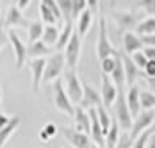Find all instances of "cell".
I'll return each mask as SVG.
<instances>
[{"instance_id":"1","label":"cell","mask_w":155,"mask_h":148,"mask_svg":"<svg viewBox=\"0 0 155 148\" xmlns=\"http://www.w3.org/2000/svg\"><path fill=\"white\" fill-rule=\"evenodd\" d=\"M94 52H96V57L100 61L118 54V50L112 46V43H110V39H109V36H107V22H105V18L98 20V41H96Z\"/></svg>"},{"instance_id":"2","label":"cell","mask_w":155,"mask_h":148,"mask_svg":"<svg viewBox=\"0 0 155 148\" xmlns=\"http://www.w3.org/2000/svg\"><path fill=\"white\" fill-rule=\"evenodd\" d=\"M54 105H55V109L57 111H61L62 114H66V116H75V105L71 102V98L68 96V93H66V88H64V84H62L61 79H57L55 82H54Z\"/></svg>"},{"instance_id":"3","label":"cell","mask_w":155,"mask_h":148,"mask_svg":"<svg viewBox=\"0 0 155 148\" xmlns=\"http://www.w3.org/2000/svg\"><path fill=\"white\" fill-rule=\"evenodd\" d=\"M64 70H66V59H64V54L55 52L54 56H50V57L47 59L43 82H55V80L61 77V73H64Z\"/></svg>"},{"instance_id":"4","label":"cell","mask_w":155,"mask_h":148,"mask_svg":"<svg viewBox=\"0 0 155 148\" xmlns=\"http://www.w3.org/2000/svg\"><path fill=\"white\" fill-rule=\"evenodd\" d=\"M64 88H66V93H68V96L71 98L73 104H80L82 102L84 88H82V84L78 80L75 70H70V68L64 70Z\"/></svg>"},{"instance_id":"5","label":"cell","mask_w":155,"mask_h":148,"mask_svg":"<svg viewBox=\"0 0 155 148\" xmlns=\"http://www.w3.org/2000/svg\"><path fill=\"white\" fill-rule=\"evenodd\" d=\"M114 111H116V119H118L120 127H121L123 130H128V132H130V129H132V125H134V116H132V113H130V109H128L125 93H118V100H116V104H114Z\"/></svg>"},{"instance_id":"6","label":"cell","mask_w":155,"mask_h":148,"mask_svg":"<svg viewBox=\"0 0 155 148\" xmlns=\"http://www.w3.org/2000/svg\"><path fill=\"white\" fill-rule=\"evenodd\" d=\"M80 52H82V38L78 32H73L71 39L68 46L64 48V59H66V68L70 70H77L78 59H80Z\"/></svg>"},{"instance_id":"7","label":"cell","mask_w":155,"mask_h":148,"mask_svg":"<svg viewBox=\"0 0 155 148\" xmlns=\"http://www.w3.org/2000/svg\"><path fill=\"white\" fill-rule=\"evenodd\" d=\"M61 134L73 148H93V139L89 134L78 132L77 129H68V127H62Z\"/></svg>"},{"instance_id":"8","label":"cell","mask_w":155,"mask_h":148,"mask_svg":"<svg viewBox=\"0 0 155 148\" xmlns=\"http://www.w3.org/2000/svg\"><path fill=\"white\" fill-rule=\"evenodd\" d=\"M4 23H5L7 29H13V27L29 29V27H31V22L23 16L21 9H20L18 5H15V4H11V7L7 9V15H5V18H4Z\"/></svg>"},{"instance_id":"9","label":"cell","mask_w":155,"mask_h":148,"mask_svg":"<svg viewBox=\"0 0 155 148\" xmlns=\"http://www.w3.org/2000/svg\"><path fill=\"white\" fill-rule=\"evenodd\" d=\"M7 36H9V43H11V48L15 50V57H16V68L20 70V68H23V64H25V61H27V46L25 43L18 38V34H16L13 29L7 30Z\"/></svg>"},{"instance_id":"10","label":"cell","mask_w":155,"mask_h":148,"mask_svg":"<svg viewBox=\"0 0 155 148\" xmlns=\"http://www.w3.org/2000/svg\"><path fill=\"white\" fill-rule=\"evenodd\" d=\"M100 95H102L104 107L109 109L112 104H116V100H118V88L112 82L110 75H105V73L102 75V91H100Z\"/></svg>"},{"instance_id":"11","label":"cell","mask_w":155,"mask_h":148,"mask_svg":"<svg viewBox=\"0 0 155 148\" xmlns=\"http://www.w3.org/2000/svg\"><path fill=\"white\" fill-rule=\"evenodd\" d=\"M153 119H155V113L153 111H144V113H141L139 116L134 119V125H132V129H130V132H128L130 134V137L136 141L144 130H148V127L153 123Z\"/></svg>"},{"instance_id":"12","label":"cell","mask_w":155,"mask_h":148,"mask_svg":"<svg viewBox=\"0 0 155 148\" xmlns=\"http://www.w3.org/2000/svg\"><path fill=\"white\" fill-rule=\"evenodd\" d=\"M112 18H114L120 32H130V29L139 25L137 23V15L132 13V11H116L112 15Z\"/></svg>"},{"instance_id":"13","label":"cell","mask_w":155,"mask_h":148,"mask_svg":"<svg viewBox=\"0 0 155 148\" xmlns=\"http://www.w3.org/2000/svg\"><path fill=\"white\" fill-rule=\"evenodd\" d=\"M27 66L31 68V73H32V89H34V93H38L39 91V84L43 82V77H45L47 59L45 57L31 59V61H27Z\"/></svg>"},{"instance_id":"14","label":"cell","mask_w":155,"mask_h":148,"mask_svg":"<svg viewBox=\"0 0 155 148\" xmlns=\"http://www.w3.org/2000/svg\"><path fill=\"white\" fill-rule=\"evenodd\" d=\"M82 88H84V96H82V102H80V107H82V109L89 111L91 107L104 105V102H102V95H100L93 86H89L87 82H84Z\"/></svg>"},{"instance_id":"15","label":"cell","mask_w":155,"mask_h":148,"mask_svg":"<svg viewBox=\"0 0 155 148\" xmlns=\"http://www.w3.org/2000/svg\"><path fill=\"white\" fill-rule=\"evenodd\" d=\"M121 59H123V66H125V77H127V84H128V88L130 86H134L136 84V80L141 77V70L139 66L132 61L130 56H127L125 52H121Z\"/></svg>"},{"instance_id":"16","label":"cell","mask_w":155,"mask_h":148,"mask_svg":"<svg viewBox=\"0 0 155 148\" xmlns=\"http://www.w3.org/2000/svg\"><path fill=\"white\" fill-rule=\"evenodd\" d=\"M73 119H75V129L78 132H84V134L91 136V116H89V113L86 109H82L80 105H77Z\"/></svg>"},{"instance_id":"17","label":"cell","mask_w":155,"mask_h":148,"mask_svg":"<svg viewBox=\"0 0 155 148\" xmlns=\"http://www.w3.org/2000/svg\"><path fill=\"white\" fill-rule=\"evenodd\" d=\"M143 48H144V43H143L141 36H136L134 32L123 34V52L127 56H134L136 52H139Z\"/></svg>"},{"instance_id":"18","label":"cell","mask_w":155,"mask_h":148,"mask_svg":"<svg viewBox=\"0 0 155 148\" xmlns=\"http://www.w3.org/2000/svg\"><path fill=\"white\" fill-rule=\"evenodd\" d=\"M55 52H54V48H50L43 39H39V41H36V43H31L27 46V56L31 57V59H39V57H50V56H54Z\"/></svg>"},{"instance_id":"19","label":"cell","mask_w":155,"mask_h":148,"mask_svg":"<svg viewBox=\"0 0 155 148\" xmlns=\"http://www.w3.org/2000/svg\"><path fill=\"white\" fill-rule=\"evenodd\" d=\"M112 82L116 84L118 93H125V84H127V77H125V66H123V59H121V54H118L116 57V68L114 72L110 73Z\"/></svg>"},{"instance_id":"20","label":"cell","mask_w":155,"mask_h":148,"mask_svg":"<svg viewBox=\"0 0 155 148\" xmlns=\"http://www.w3.org/2000/svg\"><path fill=\"white\" fill-rule=\"evenodd\" d=\"M127 104H128V109L132 113L134 119L139 116V109H141V89L139 86H130L128 88V93H127Z\"/></svg>"},{"instance_id":"21","label":"cell","mask_w":155,"mask_h":148,"mask_svg":"<svg viewBox=\"0 0 155 148\" xmlns=\"http://www.w3.org/2000/svg\"><path fill=\"white\" fill-rule=\"evenodd\" d=\"M93 11L87 7L86 11H82L80 13V16H78L77 20V32L80 34V38H84L87 32H89V29H91V25H93Z\"/></svg>"},{"instance_id":"22","label":"cell","mask_w":155,"mask_h":148,"mask_svg":"<svg viewBox=\"0 0 155 148\" xmlns=\"http://www.w3.org/2000/svg\"><path fill=\"white\" fill-rule=\"evenodd\" d=\"M73 25H75V20H70V22H64V27H62L61 34H59V39H57V43H55V50L59 52V50H64L68 43H70V39H71V36H73Z\"/></svg>"},{"instance_id":"23","label":"cell","mask_w":155,"mask_h":148,"mask_svg":"<svg viewBox=\"0 0 155 148\" xmlns=\"http://www.w3.org/2000/svg\"><path fill=\"white\" fill-rule=\"evenodd\" d=\"M20 125H21V118H20V116H11V121H9L4 129H0V148H4V145H5V143L9 141V137L18 130Z\"/></svg>"},{"instance_id":"24","label":"cell","mask_w":155,"mask_h":148,"mask_svg":"<svg viewBox=\"0 0 155 148\" xmlns=\"http://www.w3.org/2000/svg\"><path fill=\"white\" fill-rule=\"evenodd\" d=\"M120 130H121V127H120L118 119H116V118H112L110 129H109L107 136H105V148H116L118 141H120V137H121Z\"/></svg>"},{"instance_id":"25","label":"cell","mask_w":155,"mask_h":148,"mask_svg":"<svg viewBox=\"0 0 155 148\" xmlns=\"http://www.w3.org/2000/svg\"><path fill=\"white\" fill-rule=\"evenodd\" d=\"M29 45L36 43L39 39H43V34H45V23L41 20L38 22H31V27H29Z\"/></svg>"},{"instance_id":"26","label":"cell","mask_w":155,"mask_h":148,"mask_svg":"<svg viewBox=\"0 0 155 148\" xmlns=\"http://www.w3.org/2000/svg\"><path fill=\"white\" fill-rule=\"evenodd\" d=\"M39 16H41V22L45 23V25H57L61 20L55 16V13L48 7V5H45V4H41L39 2Z\"/></svg>"},{"instance_id":"27","label":"cell","mask_w":155,"mask_h":148,"mask_svg":"<svg viewBox=\"0 0 155 148\" xmlns=\"http://www.w3.org/2000/svg\"><path fill=\"white\" fill-rule=\"evenodd\" d=\"M136 30H137V34H139L141 38H143V36L155 34V16H148V18H144L139 25L136 27Z\"/></svg>"},{"instance_id":"28","label":"cell","mask_w":155,"mask_h":148,"mask_svg":"<svg viewBox=\"0 0 155 148\" xmlns=\"http://www.w3.org/2000/svg\"><path fill=\"white\" fill-rule=\"evenodd\" d=\"M59 34H61V30L57 29V25H45V34H43V41L50 46V45L57 43V39H59Z\"/></svg>"},{"instance_id":"29","label":"cell","mask_w":155,"mask_h":148,"mask_svg":"<svg viewBox=\"0 0 155 148\" xmlns=\"http://www.w3.org/2000/svg\"><path fill=\"white\" fill-rule=\"evenodd\" d=\"M96 111H98V119H100V125H102V130H104V134L107 136L109 129H110V123H112V118L109 116V113H107V107H104V105H98V107H96Z\"/></svg>"},{"instance_id":"30","label":"cell","mask_w":155,"mask_h":148,"mask_svg":"<svg viewBox=\"0 0 155 148\" xmlns=\"http://www.w3.org/2000/svg\"><path fill=\"white\" fill-rule=\"evenodd\" d=\"M55 2H57V5L61 9L64 22L73 20V0H55Z\"/></svg>"},{"instance_id":"31","label":"cell","mask_w":155,"mask_h":148,"mask_svg":"<svg viewBox=\"0 0 155 148\" xmlns=\"http://www.w3.org/2000/svg\"><path fill=\"white\" fill-rule=\"evenodd\" d=\"M141 107L144 111H152L155 107V93H152V91H141Z\"/></svg>"},{"instance_id":"32","label":"cell","mask_w":155,"mask_h":148,"mask_svg":"<svg viewBox=\"0 0 155 148\" xmlns=\"http://www.w3.org/2000/svg\"><path fill=\"white\" fill-rule=\"evenodd\" d=\"M120 54V52H118ZM118 54L116 56H110V57H105L104 61H100V64H102V72L105 75H110L114 72V68H116V57H118Z\"/></svg>"},{"instance_id":"33","label":"cell","mask_w":155,"mask_h":148,"mask_svg":"<svg viewBox=\"0 0 155 148\" xmlns=\"http://www.w3.org/2000/svg\"><path fill=\"white\" fill-rule=\"evenodd\" d=\"M150 134L152 130H144V132L141 134L139 137L134 141V146L132 148H148V141H150Z\"/></svg>"},{"instance_id":"34","label":"cell","mask_w":155,"mask_h":148,"mask_svg":"<svg viewBox=\"0 0 155 148\" xmlns=\"http://www.w3.org/2000/svg\"><path fill=\"white\" fill-rule=\"evenodd\" d=\"M87 9V0H73V20H77L82 11Z\"/></svg>"},{"instance_id":"35","label":"cell","mask_w":155,"mask_h":148,"mask_svg":"<svg viewBox=\"0 0 155 148\" xmlns=\"http://www.w3.org/2000/svg\"><path fill=\"white\" fill-rule=\"evenodd\" d=\"M130 57H132V61H134V62L139 66L141 70H144V66L148 64V57L144 56V52H143V50L136 52V54H134V56H130Z\"/></svg>"},{"instance_id":"36","label":"cell","mask_w":155,"mask_h":148,"mask_svg":"<svg viewBox=\"0 0 155 148\" xmlns=\"http://www.w3.org/2000/svg\"><path fill=\"white\" fill-rule=\"evenodd\" d=\"M137 5L141 9H144L150 16H155V0H139Z\"/></svg>"},{"instance_id":"37","label":"cell","mask_w":155,"mask_h":148,"mask_svg":"<svg viewBox=\"0 0 155 148\" xmlns=\"http://www.w3.org/2000/svg\"><path fill=\"white\" fill-rule=\"evenodd\" d=\"M132 146H134V139L130 137V134H121L116 148H132Z\"/></svg>"},{"instance_id":"38","label":"cell","mask_w":155,"mask_h":148,"mask_svg":"<svg viewBox=\"0 0 155 148\" xmlns=\"http://www.w3.org/2000/svg\"><path fill=\"white\" fill-rule=\"evenodd\" d=\"M41 4H45V5H48L54 13H55V16L61 20V22H64V18H62V13H61V9H59V5H57V2L55 0H41Z\"/></svg>"},{"instance_id":"39","label":"cell","mask_w":155,"mask_h":148,"mask_svg":"<svg viewBox=\"0 0 155 148\" xmlns=\"http://www.w3.org/2000/svg\"><path fill=\"white\" fill-rule=\"evenodd\" d=\"M4 27H5L4 20H0V50H2L5 45L9 43V36H7V30L4 29Z\"/></svg>"},{"instance_id":"40","label":"cell","mask_w":155,"mask_h":148,"mask_svg":"<svg viewBox=\"0 0 155 148\" xmlns=\"http://www.w3.org/2000/svg\"><path fill=\"white\" fill-rule=\"evenodd\" d=\"M144 75L146 77H155V61H148V64L144 66Z\"/></svg>"},{"instance_id":"41","label":"cell","mask_w":155,"mask_h":148,"mask_svg":"<svg viewBox=\"0 0 155 148\" xmlns=\"http://www.w3.org/2000/svg\"><path fill=\"white\" fill-rule=\"evenodd\" d=\"M43 129L47 130V134L50 136V137H54V136L57 134V125H55V123H47V125H45Z\"/></svg>"},{"instance_id":"42","label":"cell","mask_w":155,"mask_h":148,"mask_svg":"<svg viewBox=\"0 0 155 148\" xmlns=\"http://www.w3.org/2000/svg\"><path fill=\"white\" fill-rule=\"evenodd\" d=\"M143 52H144V56L148 57V61H155V46H144Z\"/></svg>"},{"instance_id":"43","label":"cell","mask_w":155,"mask_h":148,"mask_svg":"<svg viewBox=\"0 0 155 148\" xmlns=\"http://www.w3.org/2000/svg\"><path fill=\"white\" fill-rule=\"evenodd\" d=\"M144 46H155V34H150V36H143L141 38Z\"/></svg>"},{"instance_id":"44","label":"cell","mask_w":155,"mask_h":148,"mask_svg":"<svg viewBox=\"0 0 155 148\" xmlns=\"http://www.w3.org/2000/svg\"><path fill=\"white\" fill-rule=\"evenodd\" d=\"M87 7H89L93 13H96V11L100 9V0H87Z\"/></svg>"},{"instance_id":"45","label":"cell","mask_w":155,"mask_h":148,"mask_svg":"<svg viewBox=\"0 0 155 148\" xmlns=\"http://www.w3.org/2000/svg\"><path fill=\"white\" fill-rule=\"evenodd\" d=\"M11 121V116H7V114H4V113H0V129H4L7 123Z\"/></svg>"},{"instance_id":"46","label":"cell","mask_w":155,"mask_h":148,"mask_svg":"<svg viewBox=\"0 0 155 148\" xmlns=\"http://www.w3.org/2000/svg\"><path fill=\"white\" fill-rule=\"evenodd\" d=\"M39 139H41L43 143H47V141H50L52 137H50V136H48V134H47V130L43 129V130H39Z\"/></svg>"},{"instance_id":"47","label":"cell","mask_w":155,"mask_h":148,"mask_svg":"<svg viewBox=\"0 0 155 148\" xmlns=\"http://www.w3.org/2000/svg\"><path fill=\"white\" fill-rule=\"evenodd\" d=\"M146 84L150 86V91L155 93V77H146Z\"/></svg>"},{"instance_id":"48","label":"cell","mask_w":155,"mask_h":148,"mask_svg":"<svg viewBox=\"0 0 155 148\" xmlns=\"http://www.w3.org/2000/svg\"><path fill=\"white\" fill-rule=\"evenodd\" d=\"M29 4H31V0H18V4H16V5L23 11V9H27V7H29Z\"/></svg>"},{"instance_id":"49","label":"cell","mask_w":155,"mask_h":148,"mask_svg":"<svg viewBox=\"0 0 155 148\" xmlns=\"http://www.w3.org/2000/svg\"><path fill=\"white\" fill-rule=\"evenodd\" d=\"M0 104H2V88H0Z\"/></svg>"},{"instance_id":"50","label":"cell","mask_w":155,"mask_h":148,"mask_svg":"<svg viewBox=\"0 0 155 148\" xmlns=\"http://www.w3.org/2000/svg\"><path fill=\"white\" fill-rule=\"evenodd\" d=\"M93 148H105V146H96V145H93Z\"/></svg>"},{"instance_id":"51","label":"cell","mask_w":155,"mask_h":148,"mask_svg":"<svg viewBox=\"0 0 155 148\" xmlns=\"http://www.w3.org/2000/svg\"><path fill=\"white\" fill-rule=\"evenodd\" d=\"M13 4H15V5H16V4H18V0H13Z\"/></svg>"},{"instance_id":"52","label":"cell","mask_w":155,"mask_h":148,"mask_svg":"<svg viewBox=\"0 0 155 148\" xmlns=\"http://www.w3.org/2000/svg\"><path fill=\"white\" fill-rule=\"evenodd\" d=\"M0 20H2V18H0Z\"/></svg>"},{"instance_id":"53","label":"cell","mask_w":155,"mask_h":148,"mask_svg":"<svg viewBox=\"0 0 155 148\" xmlns=\"http://www.w3.org/2000/svg\"><path fill=\"white\" fill-rule=\"evenodd\" d=\"M153 137H155V136H153Z\"/></svg>"}]
</instances>
